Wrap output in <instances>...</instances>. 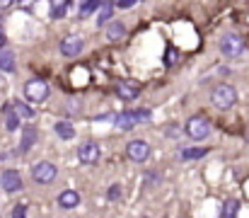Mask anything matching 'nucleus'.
<instances>
[{
  "label": "nucleus",
  "instance_id": "39448f33",
  "mask_svg": "<svg viewBox=\"0 0 249 218\" xmlns=\"http://www.w3.org/2000/svg\"><path fill=\"white\" fill-rule=\"evenodd\" d=\"M24 97H27L29 102L39 104V102H44V99L49 97V85H46L44 80H39V78L27 80V82H24Z\"/></svg>",
  "mask_w": 249,
  "mask_h": 218
},
{
  "label": "nucleus",
  "instance_id": "f8f14e48",
  "mask_svg": "<svg viewBox=\"0 0 249 218\" xmlns=\"http://www.w3.org/2000/svg\"><path fill=\"white\" fill-rule=\"evenodd\" d=\"M138 124V119H136V112L131 109V112H121V114H116L114 117V126L119 129V131H128V129H133Z\"/></svg>",
  "mask_w": 249,
  "mask_h": 218
},
{
  "label": "nucleus",
  "instance_id": "9b49d317",
  "mask_svg": "<svg viewBox=\"0 0 249 218\" xmlns=\"http://www.w3.org/2000/svg\"><path fill=\"white\" fill-rule=\"evenodd\" d=\"M36 139H39V134H36V129L34 126H24L22 129V139H19V153L24 155V153H29L34 143H36Z\"/></svg>",
  "mask_w": 249,
  "mask_h": 218
},
{
  "label": "nucleus",
  "instance_id": "1a4fd4ad",
  "mask_svg": "<svg viewBox=\"0 0 249 218\" xmlns=\"http://www.w3.org/2000/svg\"><path fill=\"white\" fill-rule=\"evenodd\" d=\"M99 155H102V150H99V145L94 143V141H85L78 148V158H80V162H85V165H94L99 160Z\"/></svg>",
  "mask_w": 249,
  "mask_h": 218
},
{
  "label": "nucleus",
  "instance_id": "2f4dec72",
  "mask_svg": "<svg viewBox=\"0 0 249 218\" xmlns=\"http://www.w3.org/2000/svg\"><path fill=\"white\" fill-rule=\"evenodd\" d=\"M2 46H5V32L0 29V49H2Z\"/></svg>",
  "mask_w": 249,
  "mask_h": 218
},
{
  "label": "nucleus",
  "instance_id": "ddd939ff",
  "mask_svg": "<svg viewBox=\"0 0 249 218\" xmlns=\"http://www.w3.org/2000/svg\"><path fill=\"white\" fill-rule=\"evenodd\" d=\"M58 206H61V209H66V211H71V209L80 206V194H78V192H73V189L61 192V194H58Z\"/></svg>",
  "mask_w": 249,
  "mask_h": 218
},
{
  "label": "nucleus",
  "instance_id": "423d86ee",
  "mask_svg": "<svg viewBox=\"0 0 249 218\" xmlns=\"http://www.w3.org/2000/svg\"><path fill=\"white\" fill-rule=\"evenodd\" d=\"M126 155H128V160H133V162H145V160L150 158V143L143 141V139H136V141L126 143Z\"/></svg>",
  "mask_w": 249,
  "mask_h": 218
},
{
  "label": "nucleus",
  "instance_id": "bb28decb",
  "mask_svg": "<svg viewBox=\"0 0 249 218\" xmlns=\"http://www.w3.org/2000/svg\"><path fill=\"white\" fill-rule=\"evenodd\" d=\"M78 107H80L78 99H68V109H66V112H68V114H78V112H80Z\"/></svg>",
  "mask_w": 249,
  "mask_h": 218
},
{
  "label": "nucleus",
  "instance_id": "2eb2a0df",
  "mask_svg": "<svg viewBox=\"0 0 249 218\" xmlns=\"http://www.w3.org/2000/svg\"><path fill=\"white\" fill-rule=\"evenodd\" d=\"M2 117H5V129L7 131H17L19 129V117L15 114L12 104H2Z\"/></svg>",
  "mask_w": 249,
  "mask_h": 218
},
{
  "label": "nucleus",
  "instance_id": "4468645a",
  "mask_svg": "<svg viewBox=\"0 0 249 218\" xmlns=\"http://www.w3.org/2000/svg\"><path fill=\"white\" fill-rule=\"evenodd\" d=\"M104 37H107V41H121L126 37V24L124 22H109Z\"/></svg>",
  "mask_w": 249,
  "mask_h": 218
},
{
  "label": "nucleus",
  "instance_id": "393cba45",
  "mask_svg": "<svg viewBox=\"0 0 249 218\" xmlns=\"http://www.w3.org/2000/svg\"><path fill=\"white\" fill-rule=\"evenodd\" d=\"M177 61H179V54H177L174 49H172V51H167V54H165V63H167V66H174Z\"/></svg>",
  "mask_w": 249,
  "mask_h": 218
},
{
  "label": "nucleus",
  "instance_id": "f257e3e1",
  "mask_svg": "<svg viewBox=\"0 0 249 218\" xmlns=\"http://www.w3.org/2000/svg\"><path fill=\"white\" fill-rule=\"evenodd\" d=\"M235 102H237V90H235L232 85L220 82V85H215V87H213V92H211V104H213L215 109L228 112V109H232V107H235Z\"/></svg>",
  "mask_w": 249,
  "mask_h": 218
},
{
  "label": "nucleus",
  "instance_id": "20e7f679",
  "mask_svg": "<svg viewBox=\"0 0 249 218\" xmlns=\"http://www.w3.org/2000/svg\"><path fill=\"white\" fill-rule=\"evenodd\" d=\"M56 175H58V167L49 160H41L32 167V179L39 182V184H51L56 179Z\"/></svg>",
  "mask_w": 249,
  "mask_h": 218
},
{
  "label": "nucleus",
  "instance_id": "7ed1b4c3",
  "mask_svg": "<svg viewBox=\"0 0 249 218\" xmlns=\"http://www.w3.org/2000/svg\"><path fill=\"white\" fill-rule=\"evenodd\" d=\"M247 51V41L240 37V34H225L223 39H220V54L225 56V59H237V56H242Z\"/></svg>",
  "mask_w": 249,
  "mask_h": 218
},
{
  "label": "nucleus",
  "instance_id": "9d476101",
  "mask_svg": "<svg viewBox=\"0 0 249 218\" xmlns=\"http://www.w3.org/2000/svg\"><path fill=\"white\" fill-rule=\"evenodd\" d=\"M114 87H116V97L119 99H126V102H131V99H136L141 95L138 82H131V80H119Z\"/></svg>",
  "mask_w": 249,
  "mask_h": 218
},
{
  "label": "nucleus",
  "instance_id": "7c9ffc66",
  "mask_svg": "<svg viewBox=\"0 0 249 218\" xmlns=\"http://www.w3.org/2000/svg\"><path fill=\"white\" fill-rule=\"evenodd\" d=\"M167 136H177L179 131H177V124H172V126H167V131H165Z\"/></svg>",
  "mask_w": 249,
  "mask_h": 218
},
{
  "label": "nucleus",
  "instance_id": "0eeeda50",
  "mask_svg": "<svg viewBox=\"0 0 249 218\" xmlns=\"http://www.w3.org/2000/svg\"><path fill=\"white\" fill-rule=\"evenodd\" d=\"M83 37H78V34H68L63 41H61V54L66 56V59H75V56H80L83 54Z\"/></svg>",
  "mask_w": 249,
  "mask_h": 218
},
{
  "label": "nucleus",
  "instance_id": "c756f323",
  "mask_svg": "<svg viewBox=\"0 0 249 218\" xmlns=\"http://www.w3.org/2000/svg\"><path fill=\"white\" fill-rule=\"evenodd\" d=\"M145 184H148V187L158 184V175H150V172H145Z\"/></svg>",
  "mask_w": 249,
  "mask_h": 218
},
{
  "label": "nucleus",
  "instance_id": "a878e982",
  "mask_svg": "<svg viewBox=\"0 0 249 218\" xmlns=\"http://www.w3.org/2000/svg\"><path fill=\"white\" fill-rule=\"evenodd\" d=\"M138 121H150V109H133Z\"/></svg>",
  "mask_w": 249,
  "mask_h": 218
},
{
  "label": "nucleus",
  "instance_id": "6e6552de",
  "mask_svg": "<svg viewBox=\"0 0 249 218\" xmlns=\"http://www.w3.org/2000/svg\"><path fill=\"white\" fill-rule=\"evenodd\" d=\"M0 187H2L7 194L19 192V189H22V175H19L17 170H2V172H0Z\"/></svg>",
  "mask_w": 249,
  "mask_h": 218
},
{
  "label": "nucleus",
  "instance_id": "4be33fe9",
  "mask_svg": "<svg viewBox=\"0 0 249 218\" xmlns=\"http://www.w3.org/2000/svg\"><path fill=\"white\" fill-rule=\"evenodd\" d=\"M208 153V148H184L181 150V158L184 160H198V158H203Z\"/></svg>",
  "mask_w": 249,
  "mask_h": 218
},
{
  "label": "nucleus",
  "instance_id": "412c9836",
  "mask_svg": "<svg viewBox=\"0 0 249 218\" xmlns=\"http://www.w3.org/2000/svg\"><path fill=\"white\" fill-rule=\"evenodd\" d=\"M237 211H240V201L228 199V201L223 204V214H220V218H237Z\"/></svg>",
  "mask_w": 249,
  "mask_h": 218
},
{
  "label": "nucleus",
  "instance_id": "aec40b11",
  "mask_svg": "<svg viewBox=\"0 0 249 218\" xmlns=\"http://www.w3.org/2000/svg\"><path fill=\"white\" fill-rule=\"evenodd\" d=\"M111 12H114V2H102L99 15H97V24H99V27H104V24L111 20Z\"/></svg>",
  "mask_w": 249,
  "mask_h": 218
},
{
  "label": "nucleus",
  "instance_id": "cd10ccee",
  "mask_svg": "<svg viewBox=\"0 0 249 218\" xmlns=\"http://www.w3.org/2000/svg\"><path fill=\"white\" fill-rule=\"evenodd\" d=\"M119 194H121V189H119V184H114V187H109L107 199H119Z\"/></svg>",
  "mask_w": 249,
  "mask_h": 218
},
{
  "label": "nucleus",
  "instance_id": "5701e85b",
  "mask_svg": "<svg viewBox=\"0 0 249 218\" xmlns=\"http://www.w3.org/2000/svg\"><path fill=\"white\" fill-rule=\"evenodd\" d=\"M66 10H68V2H51V20H63L66 17Z\"/></svg>",
  "mask_w": 249,
  "mask_h": 218
},
{
  "label": "nucleus",
  "instance_id": "dca6fc26",
  "mask_svg": "<svg viewBox=\"0 0 249 218\" xmlns=\"http://www.w3.org/2000/svg\"><path fill=\"white\" fill-rule=\"evenodd\" d=\"M53 134H56L58 139H63V141H71V139L75 136V129H73L71 121H56V124H53Z\"/></svg>",
  "mask_w": 249,
  "mask_h": 218
},
{
  "label": "nucleus",
  "instance_id": "473e14b6",
  "mask_svg": "<svg viewBox=\"0 0 249 218\" xmlns=\"http://www.w3.org/2000/svg\"><path fill=\"white\" fill-rule=\"evenodd\" d=\"M247 143H249V129H247Z\"/></svg>",
  "mask_w": 249,
  "mask_h": 218
},
{
  "label": "nucleus",
  "instance_id": "6ab92c4d",
  "mask_svg": "<svg viewBox=\"0 0 249 218\" xmlns=\"http://www.w3.org/2000/svg\"><path fill=\"white\" fill-rule=\"evenodd\" d=\"M0 71L15 73V56H12V51H2L0 49Z\"/></svg>",
  "mask_w": 249,
  "mask_h": 218
},
{
  "label": "nucleus",
  "instance_id": "a211bd4d",
  "mask_svg": "<svg viewBox=\"0 0 249 218\" xmlns=\"http://www.w3.org/2000/svg\"><path fill=\"white\" fill-rule=\"evenodd\" d=\"M102 7V2H97V0H85L78 5V17H89L92 12H97Z\"/></svg>",
  "mask_w": 249,
  "mask_h": 218
},
{
  "label": "nucleus",
  "instance_id": "b1692460",
  "mask_svg": "<svg viewBox=\"0 0 249 218\" xmlns=\"http://www.w3.org/2000/svg\"><path fill=\"white\" fill-rule=\"evenodd\" d=\"M12 218H27V204H17L12 211Z\"/></svg>",
  "mask_w": 249,
  "mask_h": 218
},
{
  "label": "nucleus",
  "instance_id": "c85d7f7f",
  "mask_svg": "<svg viewBox=\"0 0 249 218\" xmlns=\"http://www.w3.org/2000/svg\"><path fill=\"white\" fill-rule=\"evenodd\" d=\"M136 5V0H121V2H116L114 7H121V10H131Z\"/></svg>",
  "mask_w": 249,
  "mask_h": 218
},
{
  "label": "nucleus",
  "instance_id": "f03ea898",
  "mask_svg": "<svg viewBox=\"0 0 249 218\" xmlns=\"http://www.w3.org/2000/svg\"><path fill=\"white\" fill-rule=\"evenodd\" d=\"M184 134H186L191 141H203V139H208V134H211V121H208L206 117H201V114L189 117V121L184 124Z\"/></svg>",
  "mask_w": 249,
  "mask_h": 218
},
{
  "label": "nucleus",
  "instance_id": "f3484780",
  "mask_svg": "<svg viewBox=\"0 0 249 218\" xmlns=\"http://www.w3.org/2000/svg\"><path fill=\"white\" fill-rule=\"evenodd\" d=\"M12 109H15V114H17L19 119H32V117H34V109H32L29 104H24L22 99H15V102H12Z\"/></svg>",
  "mask_w": 249,
  "mask_h": 218
}]
</instances>
